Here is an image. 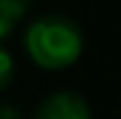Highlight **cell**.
Wrapping results in <instances>:
<instances>
[{
    "label": "cell",
    "instance_id": "cell-1",
    "mask_svg": "<svg viewBox=\"0 0 121 119\" xmlns=\"http://www.w3.org/2000/svg\"><path fill=\"white\" fill-rule=\"evenodd\" d=\"M25 45L40 67H69L82 52V32L67 18H42L27 27Z\"/></svg>",
    "mask_w": 121,
    "mask_h": 119
},
{
    "label": "cell",
    "instance_id": "cell-2",
    "mask_svg": "<svg viewBox=\"0 0 121 119\" xmlns=\"http://www.w3.org/2000/svg\"><path fill=\"white\" fill-rule=\"evenodd\" d=\"M35 119H91L89 107L74 92H57L47 97L35 112Z\"/></svg>",
    "mask_w": 121,
    "mask_h": 119
},
{
    "label": "cell",
    "instance_id": "cell-3",
    "mask_svg": "<svg viewBox=\"0 0 121 119\" xmlns=\"http://www.w3.org/2000/svg\"><path fill=\"white\" fill-rule=\"evenodd\" d=\"M30 0H0V37L8 35L20 18L25 15Z\"/></svg>",
    "mask_w": 121,
    "mask_h": 119
},
{
    "label": "cell",
    "instance_id": "cell-4",
    "mask_svg": "<svg viewBox=\"0 0 121 119\" xmlns=\"http://www.w3.org/2000/svg\"><path fill=\"white\" fill-rule=\"evenodd\" d=\"M10 77H13V60H10V55L3 50V47H0V89L10 82Z\"/></svg>",
    "mask_w": 121,
    "mask_h": 119
},
{
    "label": "cell",
    "instance_id": "cell-5",
    "mask_svg": "<svg viewBox=\"0 0 121 119\" xmlns=\"http://www.w3.org/2000/svg\"><path fill=\"white\" fill-rule=\"evenodd\" d=\"M0 119H17V112H15V107L3 104V107H0Z\"/></svg>",
    "mask_w": 121,
    "mask_h": 119
}]
</instances>
